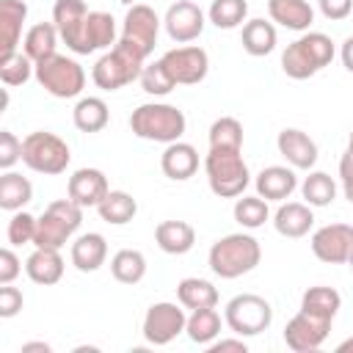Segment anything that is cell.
Instances as JSON below:
<instances>
[{
  "label": "cell",
  "instance_id": "19",
  "mask_svg": "<svg viewBox=\"0 0 353 353\" xmlns=\"http://www.w3.org/2000/svg\"><path fill=\"white\" fill-rule=\"evenodd\" d=\"M254 188L265 201H287L298 188L295 168L292 165H268L256 174Z\"/></svg>",
  "mask_w": 353,
  "mask_h": 353
},
{
  "label": "cell",
  "instance_id": "13",
  "mask_svg": "<svg viewBox=\"0 0 353 353\" xmlns=\"http://www.w3.org/2000/svg\"><path fill=\"white\" fill-rule=\"evenodd\" d=\"M312 254L328 265H345L353 254V226L347 223H325L312 232Z\"/></svg>",
  "mask_w": 353,
  "mask_h": 353
},
{
  "label": "cell",
  "instance_id": "38",
  "mask_svg": "<svg viewBox=\"0 0 353 353\" xmlns=\"http://www.w3.org/2000/svg\"><path fill=\"white\" fill-rule=\"evenodd\" d=\"M248 3L245 0H212L207 8V19L221 30H234L245 25Z\"/></svg>",
  "mask_w": 353,
  "mask_h": 353
},
{
  "label": "cell",
  "instance_id": "20",
  "mask_svg": "<svg viewBox=\"0 0 353 353\" xmlns=\"http://www.w3.org/2000/svg\"><path fill=\"white\" fill-rule=\"evenodd\" d=\"M160 168L174 182L190 179L199 171V152H196V146L193 143H185V141L165 143V149L160 154Z\"/></svg>",
  "mask_w": 353,
  "mask_h": 353
},
{
  "label": "cell",
  "instance_id": "7",
  "mask_svg": "<svg viewBox=\"0 0 353 353\" xmlns=\"http://www.w3.org/2000/svg\"><path fill=\"white\" fill-rule=\"evenodd\" d=\"M69 160H72L69 143L55 132L36 130L22 138V163L36 174H47V176L63 174Z\"/></svg>",
  "mask_w": 353,
  "mask_h": 353
},
{
  "label": "cell",
  "instance_id": "23",
  "mask_svg": "<svg viewBox=\"0 0 353 353\" xmlns=\"http://www.w3.org/2000/svg\"><path fill=\"white\" fill-rule=\"evenodd\" d=\"M72 265L80 270V273H94L105 265L108 259V240L99 234V232H88V234H80L74 243H72Z\"/></svg>",
  "mask_w": 353,
  "mask_h": 353
},
{
  "label": "cell",
  "instance_id": "29",
  "mask_svg": "<svg viewBox=\"0 0 353 353\" xmlns=\"http://www.w3.org/2000/svg\"><path fill=\"white\" fill-rule=\"evenodd\" d=\"M58 39H61V33H58L55 22H36L33 28H28V33L22 39V52L33 63H39V61H44V58H50V55L58 52L55 50L58 47Z\"/></svg>",
  "mask_w": 353,
  "mask_h": 353
},
{
  "label": "cell",
  "instance_id": "4",
  "mask_svg": "<svg viewBox=\"0 0 353 353\" xmlns=\"http://www.w3.org/2000/svg\"><path fill=\"white\" fill-rule=\"evenodd\" d=\"M243 149H221L210 146L204 157V174L207 185L218 199H237L251 185V171L240 154Z\"/></svg>",
  "mask_w": 353,
  "mask_h": 353
},
{
  "label": "cell",
  "instance_id": "47",
  "mask_svg": "<svg viewBox=\"0 0 353 353\" xmlns=\"http://www.w3.org/2000/svg\"><path fill=\"white\" fill-rule=\"evenodd\" d=\"M22 273V262L11 248L0 251V284H11L17 276Z\"/></svg>",
  "mask_w": 353,
  "mask_h": 353
},
{
  "label": "cell",
  "instance_id": "30",
  "mask_svg": "<svg viewBox=\"0 0 353 353\" xmlns=\"http://www.w3.org/2000/svg\"><path fill=\"white\" fill-rule=\"evenodd\" d=\"M72 121L80 132H102L110 121L108 102L99 97H80L72 110Z\"/></svg>",
  "mask_w": 353,
  "mask_h": 353
},
{
  "label": "cell",
  "instance_id": "37",
  "mask_svg": "<svg viewBox=\"0 0 353 353\" xmlns=\"http://www.w3.org/2000/svg\"><path fill=\"white\" fill-rule=\"evenodd\" d=\"M301 196L309 207H328L336 199V182L325 171H309L301 182Z\"/></svg>",
  "mask_w": 353,
  "mask_h": 353
},
{
  "label": "cell",
  "instance_id": "24",
  "mask_svg": "<svg viewBox=\"0 0 353 353\" xmlns=\"http://www.w3.org/2000/svg\"><path fill=\"white\" fill-rule=\"evenodd\" d=\"M154 243L160 251L182 256L196 245V229L188 221H160L154 226Z\"/></svg>",
  "mask_w": 353,
  "mask_h": 353
},
{
  "label": "cell",
  "instance_id": "6",
  "mask_svg": "<svg viewBox=\"0 0 353 353\" xmlns=\"http://www.w3.org/2000/svg\"><path fill=\"white\" fill-rule=\"evenodd\" d=\"M33 77L50 97H58V99H74L85 88V69L74 58L61 52L39 61Z\"/></svg>",
  "mask_w": 353,
  "mask_h": 353
},
{
  "label": "cell",
  "instance_id": "10",
  "mask_svg": "<svg viewBox=\"0 0 353 353\" xmlns=\"http://www.w3.org/2000/svg\"><path fill=\"white\" fill-rule=\"evenodd\" d=\"M160 25L163 19L157 17V11L146 3H135L127 8L124 14V22H121V41L132 44L135 50H141L146 58L154 52V44H157V33H160Z\"/></svg>",
  "mask_w": 353,
  "mask_h": 353
},
{
  "label": "cell",
  "instance_id": "5",
  "mask_svg": "<svg viewBox=\"0 0 353 353\" xmlns=\"http://www.w3.org/2000/svg\"><path fill=\"white\" fill-rule=\"evenodd\" d=\"M143 66H146V55L119 39L108 52L99 55V61L91 69V80L102 91H119L124 85L135 83L141 77Z\"/></svg>",
  "mask_w": 353,
  "mask_h": 353
},
{
  "label": "cell",
  "instance_id": "28",
  "mask_svg": "<svg viewBox=\"0 0 353 353\" xmlns=\"http://www.w3.org/2000/svg\"><path fill=\"white\" fill-rule=\"evenodd\" d=\"M77 229L63 221L55 210H44L39 218H36V237H33V245L36 248H61L69 243V237L74 234Z\"/></svg>",
  "mask_w": 353,
  "mask_h": 353
},
{
  "label": "cell",
  "instance_id": "1",
  "mask_svg": "<svg viewBox=\"0 0 353 353\" xmlns=\"http://www.w3.org/2000/svg\"><path fill=\"white\" fill-rule=\"evenodd\" d=\"M262 262V245L254 234L234 232L212 243L207 265L218 279H240Z\"/></svg>",
  "mask_w": 353,
  "mask_h": 353
},
{
  "label": "cell",
  "instance_id": "35",
  "mask_svg": "<svg viewBox=\"0 0 353 353\" xmlns=\"http://www.w3.org/2000/svg\"><path fill=\"white\" fill-rule=\"evenodd\" d=\"M33 199V185L28 176L17 174V171H6L0 176V210L6 212H17L22 210L28 201Z\"/></svg>",
  "mask_w": 353,
  "mask_h": 353
},
{
  "label": "cell",
  "instance_id": "46",
  "mask_svg": "<svg viewBox=\"0 0 353 353\" xmlns=\"http://www.w3.org/2000/svg\"><path fill=\"white\" fill-rule=\"evenodd\" d=\"M317 8L325 19L331 22H339V19H347L350 11H353V0H317Z\"/></svg>",
  "mask_w": 353,
  "mask_h": 353
},
{
  "label": "cell",
  "instance_id": "22",
  "mask_svg": "<svg viewBox=\"0 0 353 353\" xmlns=\"http://www.w3.org/2000/svg\"><path fill=\"white\" fill-rule=\"evenodd\" d=\"M268 14L270 22L298 33H306L314 22V8L309 0H268Z\"/></svg>",
  "mask_w": 353,
  "mask_h": 353
},
{
  "label": "cell",
  "instance_id": "25",
  "mask_svg": "<svg viewBox=\"0 0 353 353\" xmlns=\"http://www.w3.org/2000/svg\"><path fill=\"white\" fill-rule=\"evenodd\" d=\"M25 273L33 284H41V287H50V284H58L61 276H63V256H61V248H36L28 262H25Z\"/></svg>",
  "mask_w": 353,
  "mask_h": 353
},
{
  "label": "cell",
  "instance_id": "42",
  "mask_svg": "<svg viewBox=\"0 0 353 353\" xmlns=\"http://www.w3.org/2000/svg\"><path fill=\"white\" fill-rule=\"evenodd\" d=\"M210 146L243 149V124L234 116H221L210 124Z\"/></svg>",
  "mask_w": 353,
  "mask_h": 353
},
{
  "label": "cell",
  "instance_id": "51",
  "mask_svg": "<svg viewBox=\"0 0 353 353\" xmlns=\"http://www.w3.org/2000/svg\"><path fill=\"white\" fill-rule=\"evenodd\" d=\"M30 350H41V353H50L52 347H50L47 342H25V345H22V353H30Z\"/></svg>",
  "mask_w": 353,
  "mask_h": 353
},
{
  "label": "cell",
  "instance_id": "8",
  "mask_svg": "<svg viewBox=\"0 0 353 353\" xmlns=\"http://www.w3.org/2000/svg\"><path fill=\"white\" fill-rule=\"evenodd\" d=\"M223 323L237 336H256L270 328L273 323V306L256 292H240L234 295L223 309Z\"/></svg>",
  "mask_w": 353,
  "mask_h": 353
},
{
  "label": "cell",
  "instance_id": "11",
  "mask_svg": "<svg viewBox=\"0 0 353 353\" xmlns=\"http://www.w3.org/2000/svg\"><path fill=\"white\" fill-rule=\"evenodd\" d=\"M160 61H163V66L168 69V74L174 77L176 85H196L210 72V55H207V50H201L196 44L174 47Z\"/></svg>",
  "mask_w": 353,
  "mask_h": 353
},
{
  "label": "cell",
  "instance_id": "39",
  "mask_svg": "<svg viewBox=\"0 0 353 353\" xmlns=\"http://www.w3.org/2000/svg\"><path fill=\"white\" fill-rule=\"evenodd\" d=\"M234 221L243 226V229H259L265 226V221L270 218V210H268V201L256 193V196H237L234 201Z\"/></svg>",
  "mask_w": 353,
  "mask_h": 353
},
{
  "label": "cell",
  "instance_id": "17",
  "mask_svg": "<svg viewBox=\"0 0 353 353\" xmlns=\"http://www.w3.org/2000/svg\"><path fill=\"white\" fill-rule=\"evenodd\" d=\"M108 190H110L108 176L99 168H77L66 182V196L72 201H77L83 210L85 207H97L108 196Z\"/></svg>",
  "mask_w": 353,
  "mask_h": 353
},
{
  "label": "cell",
  "instance_id": "45",
  "mask_svg": "<svg viewBox=\"0 0 353 353\" xmlns=\"http://www.w3.org/2000/svg\"><path fill=\"white\" fill-rule=\"evenodd\" d=\"M22 303H25L22 290H17V287H11V284H3V287H0V317H3V320L19 314V312H22Z\"/></svg>",
  "mask_w": 353,
  "mask_h": 353
},
{
  "label": "cell",
  "instance_id": "26",
  "mask_svg": "<svg viewBox=\"0 0 353 353\" xmlns=\"http://www.w3.org/2000/svg\"><path fill=\"white\" fill-rule=\"evenodd\" d=\"M119 41L116 36V19L108 11H88L85 33H83V55H91L97 50H110Z\"/></svg>",
  "mask_w": 353,
  "mask_h": 353
},
{
  "label": "cell",
  "instance_id": "14",
  "mask_svg": "<svg viewBox=\"0 0 353 353\" xmlns=\"http://www.w3.org/2000/svg\"><path fill=\"white\" fill-rule=\"evenodd\" d=\"M331 331V320H323V317H314L309 312H298L287 325H284V342L290 350L295 353H312L317 350L325 336Z\"/></svg>",
  "mask_w": 353,
  "mask_h": 353
},
{
  "label": "cell",
  "instance_id": "32",
  "mask_svg": "<svg viewBox=\"0 0 353 353\" xmlns=\"http://www.w3.org/2000/svg\"><path fill=\"white\" fill-rule=\"evenodd\" d=\"M97 212H99V218H102L105 223H110V226H124V223H130V221L135 218L138 201H135L132 193H127V190H108V196L97 204Z\"/></svg>",
  "mask_w": 353,
  "mask_h": 353
},
{
  "label": "cell",
  "instance_id": "44",
  "mask_svg": "<svg viewBox=\"0 0 353 353\" xmlns=\"http://www.w3.org/2000/svg\"><path fill=\"white\" fill-rule=\"evenodd\" d=\"M19 160H22V141L11 130H0V168L11 171V165Z\"/></svg>",
  "mask_w": 353,
  "mask_h": 353
},
{
  "label": "cell",
  "instance_id": "36",
  "mask_svg": "<svg viewBox=\"0 0 353 353\" xmlns=\"http://www.w3.org/2000/svg\"><path fill=\"white\" fill-rule=\"evenodd\" d=\"M110 273L119 284H138L146 276V256L138 248H121L110 256Z\"/></svg>",
  "mask_w": 353,
  "mask_h": 353
},
{
  "label": "cell",
  "instance_id": "43",
  "mask_svg": "<svg viewBox=\"0 0 353 353\" xmlns=\"http://www.w3.org/2000/svg\"><path fill=\"white\" fill-rule=\"evenodd\" d=\"M6 237L11 245H28L33 243L36 237V215L25 212V210H17L8 221V229H6Z\"/></svg>",
  "mask_w": 353,
  "mask_h": 353
},
{
  "label": "cell",
  "instance_id": "41",
  "mask_svg": "<svg viewBox=\"0 0 353 353\" xmlns=\"http://www.w3.org/2000/svg\"><path fill=\"white\" fill-rule=\"evenodd\" d=\"M138 83H141V88H143L149 97H168V94L176 88V83H174V77L168 74V69L163 66V61L146 63V66L141 69Z\"/></svg>",
  "mask_w": 353,
  "mask_h": 353
},
{
  "label": "cell",
  "instance_id": "53",
  "mask_svg": "<svg viewBox=\"0 0 353 353\" xmlns=\"http://www.w3.org/2000/svg\"><path fill=\"white\" fill-rule=\"evenodd\" d=\"M347 152L353 154V132H350V138H347Z\"/></svg>",
  "mask_w": 353,
  "mask_h": 353
},
{
  "label": "cell",
  "instance_id": "49",
  "mask_svg": "<svg viewBox=\"0 0 353 353\" xmlns=\"http://www.w3.org/2000/svg\"><path fill=\"white\" fill-rule=\"evenodd\" d=\"M207 350H210V353H223V350L245 353V350H248V345L243 342V336H240V339H215L212 345H207Z\"/></svg>",
  "mask_w": 353,
  "mask_h": 353
},
{
  "label": "cell",
  "instance_id": "31",
  "mask_svg": "<svg viewBox=\"0 0 353 353\" xmlns=\"http://www.w3.org/2000/svg\"><path fill=\"white\" fill-rule=\"evenodd\" d=\"M176 301L185 309H207V306H218V290L212 281L199 279V276H188L176 284Z\"/></svg>",
  "mask_w": 353,
  "mask_h": 353
},
{
  "label": "cell",
  "instance_id": "48",
  "mask_svg": "<svg viewBox=\"0 0 353 353\" xmlns=\"http://www.w3.org/2000/svg\"><path fill=\"white\" fill-rule=\"evenodd\" d=\"M339 182H342V193L345 199L353 204V154L345 152L339 157Z\"/></svg>",
  "mask_w": 353,
  "mask_h": 353
},
{
  "label": "cell",
  "instance_id": "27",
  "mask_svg": "<svg viewBox=\"0 0 353 353\" xmlns=\"http://www.w3.org/2000/svg\"><path fill=\"white\" fill-rule=\"evenodd\" d=\"M276 41H279V33H276V25L270 19H245L243 30H240V44L248 55L254 58H262V55H270L276 50Z\"/></svg>",
  "mask_w": 353,
  "mask_h": 353
},
{
  "label": "cell",
  "instance_id": "3",
  "mask_svg": "<svg viewBox=\"0 0 353 353\" xmlns=\"http://www.w3.org/2000/svg\"><path fill=\"white\" fill-rule=\"evenodd\" d=\"M185 127H188L185 113L168 102H146L130 113V130L141 141L174 143V141H182Z\"/></svg>",
  "mask_w": 353,
  "mask_h": 353
},
{
  "label": "cell",
  "instance_id": "21",
  "mask_svg": "<svg viewBox=\"0 0 353 353\" xmlns=\"http://www.w3.org/2000/svg\"><path fill=\"white\" fill-rule=\"evenodd\" d=\"M28 19L25 0H0V58L17 52L22 41V25Z\"/></svg>",
  "mask_w": 353,
  "mask_h": 353
},
{
  "label": "cell",
  "instance_id": "18",
  "mask_svg": "<svg viewBox=\"0 0 353 353\" xmlns=\"http://www.w3.org/2000/svg\"><path fill=\"white\" fill-rule=\"evenodd\" d=\"M314 207H309L306 201H281L279 210L273 212V226L281 237L298 240L306 237L314 226Z\"/></svg>",
  "mask_w": 353,
  "mask_h": 353
},
{
  "label": "cell",
  "instance_id": "16",
  "mask_svg": "<svg viewBox=\"0 0 353 353\" xmlns=\"http://www.w3.org/2000/svg\"><path fill=\"white\" fill-rule=\"evenodd\" d=\"M279 154L287 160V165H292L295 171H312L317 163V143L298 127H284L276 138Z\"/></svg>",
  "mask_w": 353,
  "mask_h": 353
},
{
  "label": "cell",
  "instance_id": "9",
  "mask_svg": "<svg viewBox=\"0 0 353 353\" xmlns=\"http://www.w3.org/2000/svg\"><path fill=\"white\" fill-rule=\"evenodd\" d=\"M185 325H188L185 306L171 303V301H160V303H152L146 309L141 331H143V339L149 345H168L179 334H185Z\"/></svg>",
  "mask_w": 353,
  "mask_h": 353
},
{
  "label": "cell",
  "instance_id": "54",
  "mask_svg": "<svg viewBox=\"0 0 353 353\" xmlns=\"http://www.w3.org/2000/svg\"><path fill=\"white\" fill-rule=\"evenodd\" d=\"M347 265H350V270H353V254H350V259H347Z\"/></svg>",
  "mask_w": 353,
  "mask_h": 353
},
{
  "label": "cell",
  "instance_id": "52",
  "mask_svg": "<svg viewBox=\"0 0 353 353\" xmlns=\"http://www.w3.org/2000/svg\"><path fill=\"white\" fill-rule=\"evenodd\" d=\"M336 353H353V336H347V339H342V342L336 345Z\"/></svg>",
  "mask_w": 353,
  "mask_h": 353
},
{
  "label": "cell",
  "instance_id": "2",
  "mask_svg": "<svg viewBox=\"0 0 353 353\" xmlns=\"http://www.w3.org/2000/svg\"><path fill=\"white\" fill-rule=\"evenodd\" d=\"M334 55H336V47L331 36L320 30H306L281 52V69L292 80H306V77H314L320 69H325L334 61Z\"/></svg>",
  "mask_w": 353,
  "mask_h": 353
},
{
  "label": "cell",
  "instance_id": "15",
  "mask_svg": "<svg viewBox=\"0 0 353 353\" xmlns=\"http://www.w3.org/2000/svg\"><path fill=\"white\" fill-rule=\"evenodd\" d=\"M85 19H88V6L85 0H55L52 6V22L61 33V41L83 55V33H85Z\"/></svg>",
  "mask_w": 353,
  "mask_h": 353
},
{
  "label": "cell",
  "instance_id": "12",
  "mask_svg": "<svg viewBox=\"0 0 353 353\" xmlns=\"http://www.w3.org/2000/svg\"><path fill=\"white\" fill-rule=\"evenodd\" d=\"M207 25V14L199 8V3L193 0H176L168 6L165 17H163V28L168 33L171 41L176 44H190L204 33Z\"/></svg>",
  "mask_w": 353,
  "mask_h": 353
},
{
  "label": "cell",
  "instance_id": "33",
  "mask_svg": "<svg viewBox=\"0 0 353 353\" xmlns=\"http://www.w3.org/2000/svg\"><path fill=\"white\" fill-rule=\"evenodd\" d=\"M301 309L309 312V314H314V317H323V320H331L334 323V317L342 309V295L334 287L317 284V287H309L301 295Z\"/></svg>",
  "mask_w": 353,
  "mask_h": 353
},
{
  "label": "cell",
  "instance_id": "34",
  "mask_svg": "<svg viewBox=\"0 0 353 353\" xmlns=\"http://www.w3.org/2000/svg\"><path fill=\"white\" fill-rule=\"evenodd\" d=\"M185 334L190 342L196 345H212L218 336H221V314L215 312V306H207V309H193L188 314V325H185Z\"/></svg>",
  "mask_w": 353,
  "mask_h": 353
},
{
  "label": "cell",
  "instance_id": "50",
  "mask_svg": "<svg viewBox=\"0 0 353 353\" xmlns=\"http://www.w3.org/2000/svg\"><path fill=\"white\" fill-rule=\"evenodd\" d=\"M339 58H342V66L353 74V36H347V39L342 41V47H339Z\"/></svg>",
  "mask_w": 353,
  "mask_h": 353
},
{
  "label": "cell",
  "instance_id": "40",
  "mask_svg": "<svg viewBox=\"0 0 353 353\" xmlns=\"http://www.w3.org/2000/svg\"><path fill=\"white\" fill-rule=\"evenodd\" d=\"M33 72H36V63L25 55V52H11V55H6V58H0V80L8 85V88H14V85H25L30 77H33Z\"/></svg>",
  "mask_w": 353,
  "mask_h": 353
}]
</instances>
